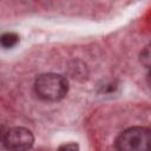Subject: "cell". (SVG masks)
Instances as JSON below:
<instances>
[{
	"instance_id": "8992f818",
	"label": "cell",
	"mask_w": 151,
	"mask_h": 151,
	"mask_svg": "<svg viewBox=\"0 0 151 151\" xmlns=\"http://www.w3.org/2000/svg\"><path fill=\"white\" fill-rule=\"evenodd\" d=\"M59 149H65V150H78V145L76 144H66V145H61Z\"/></svg>"
},
{
	"instance_id": "5b68a950",
	"label": "cell",
	"mask_w": 151,
	"mask_h": 151,
	"mask_svg": "<svg viewBox=\"0 0 151 151\" xmlns=\"http://www.w3.org/2000/svg\"><path fill=\"white\" fill-rule=\"evenodd\" d=\"M140 61H142V64H144L146 67L150 66V48H149V46H146V47L142 51V53H140Z\"/></svg>"
},
{
	"instance_id": "6da1fadb",
	"label": "cell",
	"mask_w": 151,
	"mask_h": 151,
	"mask_svg": "<svg viewBox=\"0 0 151 151\" xmlns=\"http://www.w3.org/2000/svg\"><path fill=\"white\" fill-rule=\"evenodd\" d=\"M34 91L42 100L58 101L67 94L68 81L61 74L42 73L34 81Z\"/></svg>"
},
{
	"instance_id": "52a82bcc",
	"label": "cell",
	"mask_w": 151,
	"mask_h": 151,
	"mask_svg": "<svg viewBox=\"0 0 151 151\" xmlns=\"http://www.w3.org/2000/svg\"><path fill=\"white\" fill-rule=\"evenodd\" d=\"M5 133H6L5 127H4L2 125H0V142H2V140H4V136H5Z\"/></svg>"
},
{
	"instance_id": "7a4b0ae2",
	"label": "cell",
	"mask_w": 151,
	"mask_h": 151,
	"mask_svg": "<svg viewBox=\"0 0 151 151\" xmlns=\"http://www.w3.org/2000/svg\"><path fill=\"white\" fill-rule=\"evenodd\" d=\"M151 133L147 127L134 126L123 131L116 139V146L122 151H143L149 149Z\"/></svg>"
},
{
	"instance_id": "3957f363",
	"label": "cell",
	"mask_w": 151,
	"mask_h": 151,
	"mask_svg": "<svg viewBox=\"0 0 151 151\" xmlns=\"http://www.w3.org/2000/svg\"><path fill=\"white\" fill-rule=\"evenodd\" d=\"M2 143L5 147L8 150H15V151L28 150L33 146L34 137L29 130L17 126L6 130Z\"/></svg>"
},
{
	"instance_id": "277c9868",
	"label": "cell",
	"mask_w": 151,
	"mask_h": 151,
	"mask_svg": "<svg viewBox=\"0 0 151 151\" xmlns=\"http://www.w3.org/2000/svg\"><path fill=\"white\" fill-rule=\"evenodd\" d=\"M19 42V35L14 32H5L0 35V46L2 48H13Z\"/></svg>"
}]
</instances>
